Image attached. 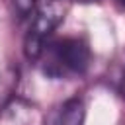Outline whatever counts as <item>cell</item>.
<instances>
[{
    "label": "cell",
    "mask_w": 125,
    "mask_h": 125,
    "mask_svg": "<svg viewBox=\"0 0 125 125\" xmlns=\"http://www.w3.org/2000/svg\"><path fill=\"white\" fill-rule=\"evenodd\" d=\"M0 125H43L37 105L14 96L0 107Z\"/></svg>",
    "instance_id": "cell-3"
},
{
    "label": "cell",
    "mask_w": 125,
    "mask_h": 125,
    "mask_svg": "<svg viewBox=\"0 0 125 125\" xmlns=\"http://www.w3.org/2000/svg\"><path fill=\"white\" fill-rule=\"evenodd\" d=\"M86 107L80 98H70L62 102L55 111L49 115L45 125H84Z\"/></svg>",
    "instance_id": "cell-4"
},
{
    "label": "cell",
    "mask_w": 125,
    "mask_h": 125,
    "mask_svg": "<svg viewBox=\"0 0 125 125\" xmlns=\"http://www.w3.org/2000/svg\"><path fill=\"white\" fill-rule=\"evenodd\" d=\"M37 2H39V0H14V6H16V10H18V14H20L21 18H25V16H29V14L33 12V8H35Z\"/></svg>",
    "instance_id": "cell-5"
},
{
    "label": "cell",
    "mask_w": 125,
    "mask_h": 125,
    "mask_svg": "<svg viewBox=\"0 0 125 125\" xmlns=\"http://www.w3.org/2000/svg\"><path fill=\"white\" fill-rule=\"evenodd\" d=\"M68 0H39L29 14L27 31L23 37V55L27 61L37 62L43 47L51 41L55 29L64 21L68 14Z\"/></svg>",
    "instance_id": "cell-2"
},
{
    "label": "cell",
    "mask_w": 125,
    "mask_h": 125,
    "mask_svg": "<svg viewBox=\"0 0 125 125\" xmlns=\"http://www.w3.org/2000/svg\"><path fill=\"white\" fill-rule=\"evenodd\" d=\"M115 2H117V4L121 6V8H125V0H115Z\"/></svg>",
    "instance_id": "cell-7"
},
{
    "label": "cell",
    "mask_w": 125,
    "mask_h": 125,
    "mask_svg": "<svg viewBox=\"0 0 125 125\" xmlns=\"http://www.w3.org/2000/svg\"><path fill=\"white\" fill-rule=\"evenodd\" d=\"M68 2H78V4H94V2H102V0H68Z\"/></svg>",
    "instance_id": "cell-6"
},
{
    "label": "cell",
    "mask_w": 125,
    "mask_h": 125,
    "mask_svg": "<svg viewBox=\"0 0 125 125\" xmlns=\"http://www.w3.org/2000/svg\"><path fill=\"white\" fill-rule=\"evenodd\" d=\"M90 62V43L86 41V37L80 35H64L59 39H51L37 59L41 72L51 80L80 78L88 72Z\"/></svg>",
    "instance_id": "cell-1"
}]
</instances>
